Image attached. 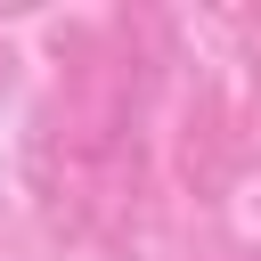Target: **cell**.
I'll return each mask as SVG.
<instances>
[]
</instances>
